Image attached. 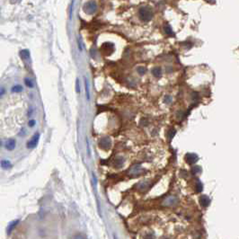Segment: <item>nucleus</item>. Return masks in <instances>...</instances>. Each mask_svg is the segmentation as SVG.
<instances>
[{"mask_svg": "<svg viewBox=\"0 0 239 239\" xmlns=\"http://www.w3.org/2000/svg\"><path fill=\"white\" fill-rule=\"evenodd\" d=\"M24 84L28 86V87H33V83L32 80H30V78H25L24 79Z\"/></svg>", "mask_w": 239, "mask_h": 239, "instance_id": "21", "label": "nucleus"}, {"mask_svg": "<svg viewBox=\"0 0 239 239\" xmlns=\"http://www.w3.org/2000/svg\"><path fill=\"white\" fill-rule=\"evenodd\" d=\"M155 238V236L153 233H150V234H147L146 237H145V239H154Z\"/></svg>", "mask_w": 239, "mask_h": 239, "instance_id": "28", "label": "nucleus"}, {"mask_svg": "<svg viewBox=\"0 0 239 239\" xmlns=\"http://www.w3.org/2000/svg\"><path fill=\"white\" fill-rule=\"evenodd\" d=\"M175 133H176V131H175V129H171V130H169V133H168V135H169L170 140H172V139L174 138V136L175 135Z\"/></svg>", "mask_w": 239, "mask_h": 239, "instance_id": "23", "label": "nucleus"}, {"mask_svg": "<svg viewBox=\"0 0 239 239\" xmlns=\"http://www.w3.org/2000/svg\"><path fill=\"white\" fill-rule=\"evenodd\" d=\"M73 239H85V237L83 235H81V234H78V235H76V236L74 237Z\"/></svg>", "mask_w": 239, "mask_h": 239, "instance_id": "29", "label": "nucleus"}, {"mask_svg": "<svg viewBox=\"0 0 239 239\" xmlns=\"http://www.w3.org/2000/svg\"><path fill=\"white\" fill-rule=\"evenodd\" d=\"M140 171H141V167H140V165H134L131 170L130 171V175H132V176H137L140 174Z\"/></svg>", "mask_w": 239, "mask_h": 239, "instance_id": "10", "label": "nucleus"}, {"mask_svg": "<svg viewBox=\"0 0 239 239\" xmlns=\"http://www.w3.org/2000/svg\"><path fill=\"white\" fill-rule=\"evenodd\" d=\"M16 140H8L7 141H6V143H5V148L7 149V150H9V151H12V150H14L15 148H16Z\"/></svg>", "mask_w": 239, "mask_h": 239, "instance_id": "9", "label": "nucleus"}, {"mask_svg": "<svg viewBox=\"0 0 239 239\" xmlns=\"http://www.w3.org/2000/svg\"><path fill=\"white\" fill-rule=\"evenodd\" d=\"M35 123H36V121H35L34 120H31L29 121V126H30V127H33V126L35 125Z\"/></svg>", "mask_w": 239, "mask_h": 239, "instance_id": "30", "label": "nucleus"}, {"mask_svg": "<svg viewBox=\"0 0 239 239\" xmlns=\"http://www.w3.org/2000/svg\"><path fill=\"white\" fill-rule=\"evenodd\" d=\"M139 16L140 20L143 22H149L153 18V11L148 6H142L139 10Z\"/></svg>", "mask_w": 239, "mask_h": 239, "instance_id": "1", "label": "nucleus"}, {"mask_svg": "<svg viewBox=\"0 0 239 239\" xmlns=\"http://www.w3.org/2000/svg\"><path fill=\"white\" fill-rule=\"evenodd\" d=\"M20 54L21 56H22V58L24 59V60H26V59H28L30 57V52H29L28 50H23L20 52Z\"/></svg>", "mask_w": 239, "mask_h": 239, "instance_id": "16", "label": "nucleus"}, {"mask_svg": "<svg viewBox=\"0 0 239 239\" xmlns=\"http://www.w3.org/2000/svg\"><path fill=\"white\" fill-rule=\"evenodd\" d=\"M4 92H5V89L2 88V90H0V95H2L4 94Z\"/></svg>", "mask_w": 239, "mask_h": 239, "instance_id": "32", "label": "nucleus"}, {"mask_svg": "<svg viewBox=\"0 0 239 239\" xmlns=\"http://www.w3.org/2000/svg\"><path fill=\"white\" fill-rule=\"evenodd\" d=\"M202 189H203V186H202L201 182H200L199 181H198L197 183H196V191H197L198 192H200L202 191Z\"/></svg>", "mask_w": 239, "mask_h": 239, "instance_id": "22", "label": "nucleus"}, {"mask_svg": "<svg viewBox=\"0 0 239 239\" xmlns=\"http://www.w3.org/2000/svg\"><path fill=\"white\" fill-rule=\"evenodd\" d=\"M76 91L78 94H80V85H79V79L77 78V83H76Z\"/></svg>", "mask_w": 239, "mask_h": 239, "instance_id": "26", "label": "nucleus"}, {"mask_svg": "<svg viewBox=\"0 0 239 239\" xmlns=\"http://www.w3.org/2000/svg\"><path fill=\"white\" fill-rule=\"evenodd\" d=\"M137 71H138V73L140 74V76H143V75H145V74H146V72H147V69H146V68H145V67H139V68H137Z\"/></svg>", "mask_w": 239, "mask_h": 239, "instance_id": "18", "label": "nucleus"}, {"mask_svg": "<svg viewBox=\"0 0 239 239\" xmlns=\"http://www.w3.org/2000/svg\"><path fill=\"white\" fill-rule=\"evenodd\" d=\"M164 102H165V103H170V102H172V97H171L169 95H165V99H164Z\"/></svg>", "mask_w": 239, "mask_h": 239, "instance_id": "25", "label": "nucleus"}, {"mask_svg": "<svg viewBox=\"0 0 239 239\" xmlns=\"http://www.w3.org/2000/svg\"><path fill=\"white\" fill-rule=\"evenodd\" d=\"M199 203L202 207H208L210 204V199L207 195H201L199 197Z\"/></svg>", "mask_w": 239, "mask_h": 239, "instance_id": "8", "label": "nucleus"}, {"mask_svg": "<svg viewBox=\"0 0 239 239\" xmlns=\"http://www.w3.org/2000/svg\"><path fill=\"white\" fill-rule=\"evenodd\" d=\"M152 74L155 78H160L162 76V68L160 67H155L152 69Z\"/></svg>", "mask_w": 239, "mask_h": 239, "instance_id": "12", "label": "nucleus"}, {"mask_svg": "<svg viewBox=\"0 0 239 239\" xmlns=\"http://www.w3.org/2000/svg\"><path fill=\"white\" fill-rule=\"evenodd\" d=\"M39 140H40V134H39V133L34 134V136L32 138V140L28 141V143H27V147H28V148H34V147L37 146V144H38V142H39Z\"/></svg>", "mask_w": 239, "mask_h": 239, "instance_id": "5", "label": "nucleus"}, {"mask_svg": "<svg viewBox=\"0 0 239 239\" xmlns=\"http://www.w3.org/2000/svg\"><path fill=\"white\" fill-rule=\"evenodd\" d=\"M200 171H201V169H200V167L198 166V165H196V166H194V167L192 168V175H197V174H199Z\"/></svg>", "mask_w": 239, "mask_h": 239, "instance_id": "20", "label": "nucleus"}, {"mask_svg": "<svg viewBox=\"0 0 239 239\" xmlns=\"http://www.w3.org/2000/svg\"><path fill=\"white\" fill-rule=\"evenodd\" d=\"M99 147L102 150H109L112 147V140L109 137H103L99 140Z\"/></svg>", "mask_w": 239, "mask_h": 239, "instance_id": "3", "label": "nucleus"}, {"mask_svg": "<svg viewBox=\"0 0 239 239\" xmlns=\"http://www.w3.org/2000/svg\"><path fill=\"white\" fill-rule=\"evenodd\" d=\"M86 147H87V155L88 157L91 156V151H90V147H89V141H88V139L86 138Z\"/></svg>", "mask_w": 239, "mask_h": 239, "instance_id": "27", "label": "nucleus"}, {"mask_svg": "<svg viewBox=\"0 0 239 239\" xmlns=\"http://www.w3.org/2000/svg\"><path fill=\"white\" fill-rule=\"evenodd\" d=\"M78 48H79V50H80V51H82V50H83V48H82V46H81V41H80L79 38L78 39Z\"/></svg>", "mask_w": 239, "mask_h": 239, "instance_id": "31", "label": "nucleus"}, {"mask_svg": "<svg viewBox=\"0 0 239 239\" xmlns=\"http://www.w3.org/2000/svg\"><path fill=\"white\" fill-rule=\"evenodd\" d=\"M164 30H165V33H166V34H168V35H171V34H173V33H173V30H172V28H171V26H170V25H165V28H164Z\"/></svg>", "mask_w": 239, "mask_h": 239, "instance_id": "17", "label": "nucleus"}, {"mask_svg": "<svg viewBox=\"0 0 239 239\" xmlns=\"http://www.w3.org/2000/svg\"><path fill=\"white\" fill-rule=\"evenodd\" d=\"M97 9V5L95 1H88L84 5V11L87 15H93Z\"/></svg>", "mask_w": 239, "mask_h": 239, "instance_id": "2", "label": "nucleus"}, {"mask_svg": "<svg viewBox=\"0 0 239 239\" xmlns=\"http://www.w3.org/2000/svg\"><path fill=\"white\" fill-rule=\"evenodd\" d=\"M123 164H124V158H121V157H117V158L114 159V162H113V165H114V166H115L116 168L122 167Z\"/></svg>", "mask_w": 239, "mask_h": 239, "instance_id": "11", "label": "nucleus"}, {"mask_svg": "<svg viewBox=\"0 0 239 239\" xmlns=\"http://www.w3.org/2000/svg\"><path fill=\"white\" fill-rule=\"evenodd\" d=\"M102 50L104 52V55L106 54V51L109 50V54H112L113 51V44H112L111 42H105L102 44Z\"/></svg>", "mask_w": 239, "mask_h": 239, "instance_id": "7", "label": "nucleus"}, {"mask_svg": "<svg viewBox=\"0 0 239 239\" xmlns=\"http://www.w3.org/2000/svg\"><path fill=\"white\" fill-rule=\"evenodd\" d=\"M85 95H86V100L90 101V92H89V85L88 81L85 78Z\"/></svg>", "mask_w": 239, "mask_h": 239, "instance_id": "13", "label": "nucleus"}, {"mask_svg": "<svg viewBox=\"0 0 239 239\" xmlns=\"http://www.w3.org/2000/svg\"><path fill=\"white\" fill-rule=\"evenodd\" d=\"M199 160V157L196 154L193 153H188L185 155V161L187 162V164L189 165H193L195 163H197V161Z\"/></svg>", "mask_w": 239, "mask_h": 239, "instance_id": "4", "label": "nucleus"}, {"mask_svg": "<svg viewBox=\"0 0 239 239\" xmlns=\"http://www.w3.org/2000/svg\"><path fill=\"white\" fill-rule=\"evenodd\" d=\"M12 166L11 163L8 160H2L1 161V167L4 169H8Z\"/></svg>", "mask_w": 239, "mask_h": 239, "instance_id": "14", "label": "nucleus"}, {"mask_svg": "<svg viewBox=\"0 0 239 239\" xmlns=\"http://www.w3.org/2000/svg\"><path fill=\"white\" fill-rule=\"evenodd\" d=\"M176 202H177V199L175 196H169L164 200L163 205L165 206V207H171V206L175 205Z\"/></svg>", "mask_w": 239, "mask_h": 239, "instance_id": "6", "label": "nucleus"}, {"mask_svg": "<svg viewBox=\"0 0 239 239\" xmlns=\"http://www.w3.org/2000/svg\"><path fill=\"white\" fill-rule=\"evenodd\" d=\"M18 223V220H16V221H14V222H12L10 225H9V227H8V228H7V232L8 233H10L12 230H13V228L16 226V224Z\"/></svg>", "mask_w": 239, "mask_h": 239, "instance_id": "19", "label": "nucleus"}, {"mask_svg": "<svg viewBox=\"0 0 239 239\" xmlns=\"http://www.w3.org/2000/svg\"><path fill=\"white\" fill-rule=\"evenodd\" d=\"M1 144H2V143H1V140H0V146H1Z\"/></svg>", "mask_w": 239, "mask_h": 239, "instance_id": "33", "label": "nucleus"}, {"mask_svg": "<svg viewBox=\"0 0 239 239\" xmlns=\"http://www.w3.org/2000/svg\"><path fill=\"white\" fill-rule=\"evenodd\" d=\"M11 91H12L13 93H20V92L23 91V86L20 85H15V86L12 87Z\"/></svg>", "mask_w": 239, "mask_h": 239, "instance_id": "15", "label": "nucleus"}, {"mask_svg": "<svg viewBox=\"0 0 239 239\" xmlns=\"http://www.w3.org/2000/svg\"><path fill=\"white\" fill-rule=\"evenodd\" d=\"M147 187H148V183H147V182H141L140 184V190H145V189H147Z\"/></svg>", "mask_w": 239, "mask_h": 239, "instance_id": "24", "label": "nucleus"}]
</instances>
